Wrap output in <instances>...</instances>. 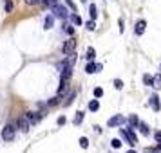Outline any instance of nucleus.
Instances as JSON below:
<instances>
[{
    "label": "nucleus",
    "mask_w": 161,
    "mask_h": 153,
    "mask_svg": "<svg viewBox=\"0 0 161 153\" xmlns=\"http://www.w3.org/2000/svg\"><path fill=\"white\" fill-rule=\"evenodd\" d=\"M62 81H60V88H58V95L62 97L64 95V92L67 90V87H69V81H71V78H73V67H67L65 70H62Z\"/></svg>",
    "instance_id": "nucleus-1"
},
{
    "label": "nucleus",
    "mask_w": 161,
    "mask_h": 153,
    "mask_svg": "<svg viewBox=\"0 0 161 153\" xmlns=\"http://www.w3.org/2000/svg\"><path fill=\"white\" fill-rule=\"evenodd\" d=\"M15 133H16V126L15 124H6L2 131H0V139L4 140V142H11L13 139H15Z\"/></svg>",
    "instance_id": "nucleus-2"
},
{
    "label": "nucleus",
    "mask_w": 161,
    "mask_h": 153,
    "mask_svg": "<svg viewBox=\"0 0 161 153\" xmlns=\"http://www.w3.org/2000/svg\"><path fill=\"white\" fill-rule=\"evenodd\" d=\"M51 11H53V16H54V18H62V20H67V18H69V13H67L65 6H60L58 2L51 8Z\"/></svg>",
    "instance_id": "nucleus-3"
},
{
    "label": "nucleus",
    "mask_w": 161,
    "mask_h": 153,
    "mask_svg": "<svg viewBox=\"0 0 161 153\" xmlns=\"http://www.w3.org/2000/svg\"><path fill=\"white\" fill-rule=\"evenodd\" d=\"M74 49H76V38L71 36V38L65 42V43H64V47H62V52H64L65 56H71V54L74 52Z\"/></svg>",
    "instance_id": "nucleus-4"
},
{
    "label": "nucleus",
    "mask_w": 161,
    "mask_h": 153,
    "mask_svg": "<svg viewBox=\"0 0 161 153\" xmlns=\"http://www.w3.org/2000/svg\"><path fill=\"white\" fill-rule=\"evenodd\" d=\"M121 135H123L125 140H127L129 144H132V146L138 142V137H136V133H134V128H130V126L125 128V130H121Z\"/></svg>",
    "instance_id": "nucleus-5"
},
{
    "label": "nucleus",
    "mask_w": 161,
    "mask_h": 153,
    "mask_svg": "<svg viewBox=\"0 0 161 153\" xmlns=\"http://www.w3.org/2000/svg\"><path fill=\"white\" fill-rule=\"evenodd\" d=\"M42 115H44V114H40V112H25V115L24 117L29 121V124H36V123H40Z\"/></svg>",
    "instance_id": "nucleus-6"
},
{
    "label": "nucleus",
    "mask_w": 161,
    "mask_h": 153,
    "mask_svg": "<svg viewBox=\"0 0 161 153\" xmlns=\"http://www.w3.org/2000/svg\"><path fill=\"white\" fill-rule=\"evenodd\" d=\"M15 126H16L20 131H27V130L31 128L29 121H27L25 117H18V119H16V123H15Z\"/></svg>",
    "instance_id": "nucleus-7"
},
{
    "label": "nucleus",
    "mask_w": 161,
    "mask_h": 153,
    "mask_svg": "<svg viewBox=\"0 0 161 153\" xmlns=\"http://www.w3.org/2000/svg\"><path fill=\"white\" fill-rule=\"evenodd\" d=\"M148 103H150V106H152V110L154 112H159L161 110V105H159V97L154 94V95H150L148 97Z\"/></svg>",
    "instance_id": "nucleus-8"
},
{
    "label": "nucleus",
    "mask_w": 161,
    "mask_h": 153,
    "mask_svg": "<svg viewBox=\"0 0 161 153\" xmlns=\"http://www.w3.org/2000/svg\"><path fill=\"white\" fill-rule=\"evenodd\" d=\"M123 123H125V119L119 115V114L109 119V126H110V128H114V126H119V124H123Z\"/></svg>",
    "instance_id": "nucleus-9"
},
{
    "label": "nucleus",
    "mask_w": 161,
    "mask_h": 153,
    "mask_svg": "<svg viewBox=\"0 0 161 153\" xmlns=\"http://www.w3.org/2000/svg\"><path fill=\"white\" fill-rule=\"evenodd\" d=\"M145 27H147V22H145V20H139V22L136 23V34L141 36V34L145 33Z\"/></svg>",
    "instance_id": "nucleus-10"
},
{
    "label": "nucleus",
    "mask_w": 161,
    "mask_h": 153,
    "mask_svg": "<svg viewBox=\"0 0 161 153\" xmlns=\"http://www.w3.org/2000/svg\"><path fill=\"white\" fill-rule=\"evenodd\" d=\"M152 87L156 88V90L161 88V74H156V76L152 78Z\"/></svg>",
    "instance_id": "nucleus-11"
},
{
    "label": "nucleus",
    "mask_w": 161,
    "mask_h": 153,
    "mask_svg": "<svg viewBox=\"0 0 161 153\" xmlns=\"http://www.w3.org/2000/svg\"><path fill=\"white\" fill-rule=\"evenodd\" d=\"M53 23H54V16L49 15L47 18H45V22H44V29H51V27H53Z\"/></svg>",
    "instance_id": "nucleus-12"
},
{
    "label": "nucleus",
    "mask_w": 161,
    "mask_h": 153,
    "mask_svg": "<svg viewBox=\"0 0 161 153\" xmlns=\"http://www.w3.org/2000/svg\"><path fill=\"white\" fill-rule=\"evenodd\" d=\"M89 15H91V20H96V15H98L96 13V4H91L89 6Z\"/></svg>",
    "instance_id": "nucleus-13"
},
{
    "label": "nucleus",
    "mask_w": 161,
    "mask_h": 153,
    "mask_svg": "<svg viewBox=\"0 0 161 153\" xmlns=\"http://www.w3.org/2000/svg\"><path fill=\"white\" fill-rule=\"evenodd\" d=\"M138 123H139V119L136 115H130L129 117V126H130V128H136V126H138Z\"/></svg>",
    "instance_id": "nucleus-14"
},
{
    "label": "nucleus",
    "mask_w": 161,
    "mask_h": 153,
    "mask_svg": "<svg viewBox=\"0 0 161 153\" xmlns=\"http://www.w3.org/2000/svg\"><path fill=\"white\" fill-rule=\"evenodd\" d=\"M81 121H83V112H76V115H74V124H81Z\"/></svg>",
    "instance_id": "nucleus-15"
},
{
    "label": "nucleus",
    "mask_w": 161,
    "mask_h": 153,
    "mask_svg": "<svg viewBox=\"0 0 161 153\" xmlns=\"http://www.w3.org/2000/svg\"><path fill=\"white\" fill-rule=\"evenodd\" d=\"M138 126H139V131H141L143 135H148V133H150V130H148V126H147V124H143V123H138Z\"/></svg>",
    "instance_id": "nucleus-16"
},
{
    "label": "nucleus",
    "mask_w": 161,
    "mask_h": 153,
    "mask_svg": "<svg viewBox=\"0 0 161 153\" xmlns=\"http://www.w3.org/2000/svg\"><path fill=\"white\" fill-rule=\"evenodd\" d=\"M98 108H100V103L96 101V99H94V101H91V103H89V110H91V112H96Z\"/></svg>",
    "instance_id": "nucleus-17"
},
{
    "label": "nucleus",
    "mask_w": 161,
    "mask_h": 153,
    "mask_svg": "<svg viewBox=\"0 0 161 153\" xmlns=\"http://www.w3.org/2000/svg\"><path fill=\"white\" fill-rule=\"evenodd\" d=\"M69 18H71V22L76 23V25H80V23H81V18L76 15V13H74V15H69Z\"/></svg>",
    "instance_id": "nucleus-18"
},
{
    "label": "nucleus",
    "mask_w": 161,
    "mask_h": 153,
    "mask_svg": "<svg viewBox=\"0 0 161 153\" xmlns=\"http://www.w3.org/2000/svg\"><path fill=\"white\" fill-rule=\"evenodd\" d=\"M85 72L87 74H94L96 72V63H89V65L85 67Z\"/></svg>",
    "instance_id": "nucleus-19"
},
{
    "label": "nucleus",
    "mask_w": 161,
    "mask_h": 153,
    "mask_svg": "<svg viewBox=\"0 0 161 153\" xmlns=\"http://www.w3.org/2000/svg\"><path fill=\"white\" fill-rule=\"evenodd\" d=\"M143 83H145L147 87H152V76L145 74V76H143Z\"/></svg>",
    "instance_id": "nucleus-20"
},
{
    "label": "nucleus",
    "mask_w": 161,
    "mask_h": 153,
    "mask_svg": "<svg viewBox=\"0 0 161 153\" xmlns=\"http://www.w3.org/2000/svg\"><path fill=\"white\" fill-rule=\"evenodd\" d=\"M87 58L89 59H94L96 58V51L92 49V47H89V49H87Z\"/></svg>",
    "instance_id": "nucleus-21"
},
{
    "label": "nucleus",
    "mask_w": 161,
    "mask_h": 153,
    "mask_svg": "<svg viewBox=\"0 0 161 153\" xmlns=\"http://www.w3.org/2000/svg\"><path fill=\"white\" fill-rule=\"evenodd\" d=\"M80 146L85 150V148H89V139L87 137H80Z\"/></svg>",
    "instance_id": "nucleus-22"
},
{
    "label": "nucleus",
    "mask_w": 161,
    "mask_h": 153,
    "mask_svg": "<svg viewBox=\"0 0 161 153\" xmlns=\"http://www.w3.org/2000/svg\"><path fill=\"white\" fill-rule=\"evenodd\" d=\"M58 103H60V95H56V97H53L51 101L47 103V106H56Z\"/></svg>",
    "instance_id": "nucleus-23"
},
{
    "label": "nucleus",
    "mask_w": 161,
    "mask_h": 153,
    "mask_svg": "<svg viewBox=\"0 0 161 153\" xmlns=\"http://www.w3.org/2000/svg\"><path fill=\"white\" fill-rule=\"evenodd\" d=\"M13 11V0H6V13Z\"/></svg>",
    "instance_id": "nucleus-24"
},
{
    "label": "nucleus",
    "mask_w": 161,
    "mask_h": 153,
    "mask_svg": "<svg viewBox=\"0 0 161 153\" xmlns=\"http://www.w3.org/2000/svg\"><path fill=\"white\" fill-rule=\"evenodd\" d=\"M85 27H87L89 31H94V29H96V23H94V20H89V22L85 23Z\"/></svg>",
    "instance_id": "nucleus-25"
},
{
    "label": "nucleus",
    "mask_w": 161,
    "mask_h": 153,
    "mask_svg": "<svg viewBox=\"0 0 161 153\" xmlns=\"http://www.w3.org/2000/svg\"><path fill=\"white\" fill-rule=\"evenodd\" d=\"M74 97H76V94H74V92H71V94H69V97H67V101L64 103V105H65V106H69V105L73 103V99H74Z\"/></svg>",
    "instance_id": "nucleus-26"
},
{
    "label": "nucleus",
    "mask_w": 161,
    "mask_h": 153,
    "mask_svg": "<svg viewBox=\"0 0 161 153\" xmlns=\"http://www.w3.org/2000/svg\"><path fill=\"white\" fill-rule=\"evenodd\" d=\"M42 2H44V6H47V8H53L56 4V0H42Z\"/></svg>",
    "instance_id": "nucleus-27"
},
{
    "label": "nucleus",
    "mask_w": 161,
    "mask_h": 153,
    "mask_svg": "<svg viewBox=\"0 0 161 153\" xmlns=\"http://www.w3.org/2000/svg\"><path fill=\"white\" fill-rule=\"evenodd\" d=\"M102 95H103V88H100V87L94 88V97H102Z\"/></svg>",
    "instance_id": "nucleus-28"
},
{
    "label": "nucleus",
    "mask_w": 161,
    "mask_h": 153,
    "mask_svg": "<svg viewBox=\"0 0 161 153\" xmlns=\"http://www.w3.org/2000/svg\"><path fill=\"white\" fill-rule=\"evenodd\" d=\"M65 2H67V6H69V8H71V9H73V11H74V13H78V11H76V4H74V2H73V0H65Z\"/></svg>",
    "instance_id": "nucleus-29"
},
{
    "label": "nucleus",
    "mask_w": 161,
    "mask_h": 153,
    "mask_svg": "<svg viewBox=\"0 0 161 153\" xmlns=\"http://www.w3.org/2000/svg\"><path fill=\"white\" fill-rule=\"evenodd\" d=\"M65 31H67V34L74 36V27H73V25H65Z\"/></svg>",
    "instance_id": "nucleus-30"
},
{
    "label": "nucleus",
    "mask_w": 161,
    "mask_h": 153,
    "mask_svg": "<svg viewBox=\"0 0 161 153\" xmlns=\"http://www.w3.org/2000/svg\"><path fill=\"white\" fill-rule=\"evenodd\" d=\"M42 0H25V4L27 6H36V4H40Z\"/></svg>",
    "instance_id": "nucleus-31"
},
{
    "label": "nucleus",
    "mask_w": 161,
    "mask_h": 153,
    "mask_svg": "<svg viewBox=\"0 0 161 153\" xmlns=\"http://www.w3.org/2000/svg\"><path fill=\"white\" fill-rule=\"evenodd\" d=\"M114 87H116V88H123V81L116 79V81H114Z\"/></svg>",
    "instance_id": "nucleus-32"
},
{
    "label": "nucleus",
    "mask_w": 161,
    "mask_h": 153,
    "mask_svg": "<svg viewBox=\"0 0 161 153\" xmlns=\"http://www.w3.org/2000/svg\"><path fill=\"white\" fill-rule=\"evenodd\" d=\"M119 146H121L119 139H114V140H112V148H119Z\"/></svg>",
    "instance_id": "nucleus-33"
},
{
    "label": "nucleus",
    "mask_w": 161,
    "mask_h": 153,
    "mask_svg": "<svg viewBox=\"0 0 161 153\" xmlns=\"http://www.w3.org/2000/svg\"><path fill=\"white\" fill-rule=\"evenodd\" d=\"M58 124H60V126H64V124H65V117H64V115L58 117Z\"/></svg>",
    "instance_id": "nucleus-34"
},
{
    "label": "nucleus",
    "mask_w": 161,
    "mask_h": 153,
    "mask_svg": "<svg viewBox=\"0 0 161 153\" xmlns=\"http://www.w3.org/2000/svg\"><path fill=\"white\" fill-rule=\"evenodd\" d=\"M156 140H158V142H161V131H158V133H156Z\"/></svg>",
    "instance_id": "nucleus-35"
},
{
    "label": "nucleus",
    "mask_w": 161,
    "mask_h": 153,
    "mask_svg": "<svg viewBox=\"0 0 161 153\" xmlns=\"http://www.w3.org/2000/svg\"><path fill=\"white\" fill-rule=\"evenodd\" d=\"M145 151H147V153H159V151H158V150H148V148H147Z\"/></svg>",
    "instance_id": "nucleus-36"
},
{
    "label": "nucleus",
    "mask_w": 161,
    "mask_h": 153,
    "mask_svg": "<svg viewBox=\"0 0 161 153\" xmlns=\"http://www.w3.org/2000/svg\"><path fill=\"white\" fill-rule=\"evenodd\" d=\"M158 150H161V142H158Z\"/></svg>",
    "instance_id": "nucleus-37"
},
{
    "label": "nucleus",
    "mask_w": 161,
    "mask_h": 153,
    "mask_svg": "<svg viewBox=\"0 0 161 153\" xmlns=\"http://www.w3.org/2000/svg\"><path fill=\"white\" fill-rule=\"evenodd\" d=\"M127 153H136V151H134V150H129V151H127Z\"/></svg>",
    "instance_id": "nucleus-38"
},
{
    "label": "nucleus",
    "mask_w": 161,
    "mask_h": 153,
    "mask_svg": "<svg viewBox=\"0 0 161 153\" xmlns=\"http://www.w3.org/2000/svg\"><path fill=\"white\" fill-rule=\"evenodd\" d=\"M81 2H85V0H81Z\"/></svg>",
    "instance_id": "nucleus-39"
}]
</instances>
